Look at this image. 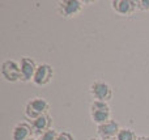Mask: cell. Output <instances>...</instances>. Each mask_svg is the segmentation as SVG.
<instances>
[{
	"mask_svg": "<svg viewBox=\"0 0 149 140\" xmlns=\"http://www.w3.org/2000/svg\"><path fill=\"white\" fill-rule=\"evenodd\" d=\"M86 1L82 0H63L55 4V12L63 18H73L84 10Z\"/></svg>",
	"mask_w": 149,
	"mask_h": 140,
	"instance_id": "6da1fadb",
	"label": "cell"
},
{
	"mask_svg": "<svg viewBox=\"0 0 149 140\" xmlns=\"http://www.w3.org/2000/svg\"><path fill=\"white\" fill-rule=\"evenodd\" d=\"M50 110V104L43 97H34L29 100L25 105L24 114L29 120H34L36 118L41 117L43 114H47Z\"/></svg>",
	"mask_w": 149,
	"mask_h": 140,
	"instance_id": "7a4b0ae2",
	"label": "cell"
},
{
	"mask_svg": "<svg viewBox=\"0 0 149 140\" xmlns=\"http://www.w3.org/2000/svg\"><path fill=\"white\" fill-rule=\"evenodd\" d=\"M89 113H90L92 122L95 123L97 126L111 119V109L109 106V102L94 101L93 100V102L90 104V107H89Z\"/></svg>",
	"mask_w": 149,
	"mask_h": 140,
	"instance_id": "3957f363",
	"label": "cell"
},
{
	"mask_svg": "<svg viewBox=\"0 0 149 140\" xmlns=\"http://www.w3.org/2000/svg\"><path fill=\"white\" fill-rule=\"evenodd\" d=\"M89 93L93 97L94 101H103V102H109L111 101L114 96L113 88L110 84H107L106 81H94L90 84L89 86Z\"/></svg>",
	"mask_w": 149,
	"mask_h": 140,
	"instance_id": "277c9868",
	"label": "cell"
},
{
	"mask_svg": "<svg viewBox=\"0 0 149 140\" xmlns=\"http://www.w3.org/2000/svg\"><path fill=\"white\" fill-rule=\"evenodd\" d=\"M1 76L5 81L8 83H17L21 81V70H20V63H17L13 59H7L1 63V68H0Z\"/></svg>",
	"mask_w": 149,
	"mask_h": 140,
	"instance_id": "5b68a950",
	"label": "cell"
},
{
	"mask_svg": "<svg viewBox=\"0 0 149 140\" xmlns=\"http://www.w3.org/2000/svg\"><path fill=\"white\" fill-rule=\"evenodd\" d=\"M54 77V68L49 63H41L38 64L36 71V75L33 79V84L37 86H45L49 85Z\"/></svg>",
	"mask_w": 149,
	"mask_h": 140,
	"instance_id": "8992f818",
	"label": "cell"
},
{
	"mask_svg": "<svg viewBox=\"0 0 149 140\" xmlns=\"http://www.w3.org/2000/svg\"><path fill=\"white\" fill-rule=\"evenodd\" d=\"M37 62L30 56H22L20 60V70H21V81L22 83H30L33 81L34 75L37 71Z\"/></svg>",
	"mask_w": 149,
	"mask_h": 140,
	"instance_id": "52a82bcc",
	"label": "cell"
},
{
	"mask_svg": "<svg viewBox=\"0 0 149 140\" xmlns=\"http://www.w3.org/2000/svg\"><path fill=\"white\" fill-rule=\"evenodd\" d=\"M120 128H122L120 125H119L115 119H110V120H107V122L102 123V125L97 126V135L101 140L114 139L118 136Z\"/></svg>",
	"mask_w": 149,
	"mask_h": 140,
	"instance_id": "ba28073f",
	"label": "cell"
},
{
	"mask_svg": "<svg viewBox=\"0 0 149 140\" xmlns=\"http://www.w3.org/2000/svg\"><path fill=\"white\" fill-rule=\"evenodd\" d=\"M111 8L115 13H118L119 16H132L135 15V12L137 9V1L135 0H113L110 3Z\"/></svg>",
	"mask_w": 149,
	"mask_h": 140,
	"instance_id": "9c48e42d",
	"label": "cell"
},
{
	"mask_svg": "<svg viewBox=\"0 0 149 140\" xmlns=\"http://www.w3.org/2000/svg\"><path fill=\"white\" fill-rule=\"evenodd\" d=\"M33 134L34 130L30 123L18 122L13 127L12 132H10V138H12V140H29L30 138H33Z\"/></svg>",
	"mask_w": 149,
	"mask_h": 140,
	"instance_id": "30bf717a",
	"label": "cell"
},
{
	"mask_svg": "<svg viewBox=\"0 0 149 140\" xmlns=\"http://www.w3.org/2000/svg\"><path fill=\"white\" fill-rule=\"evenodd\" d=\"M30 125L34 130V134L41 136L43 132L52 128V117L47 113V114H43L41 117L36 118L34 120H30Z\"/></svg>",
	"mask_w": 149,
	"mask_h": 140,
	"instance_id": "8fae6325",
	"label": "cell"
},
{
	"mask_svg": "<svg viewBox=\"0 0 149 140\" xmlns=\"http://www.w3.org/2000/svg\"><path fill=\"white\" fill-rule=\"evenodd\" d=\"M137 138H139V136L136 135V132H135L132 128L122 127L118 136H116V140H137Z\"/></svg>",
	"mask_w": 149,
	"mask_h": 140,
	"instance_id": "7c38bea8",
	"label": "cell"
},
{
	"mask_svg": "<svg viewBox=\"0 0 149 140\" xmlns=\"http://www.w3.org/2000/svg\"><path fill=\"white\" fill-rule=\"evenodd\" d=\"M56 138H58V132L54 130V128H51V130H49V131L42 134V135L38 138V140H56Z\"/></svg>",
	"mask_w": 149,
	"mask_h": 140,
	"instance_id": "4fadbf2b",
	"label": "cell"
},
{
	"mask_svg": "<svg viewBox=\"0 0 149 140\" xmlns=\"http://www.w3.org/2000/svg\"><path fill=\"white\" fill-rule=\"evenodd\" d=\"M56 140H74V138L70 131H60V132H58Z\"/></svg>",
	"mask_w": 149,
	"mask_h": 140,
	"instance_id": "5bb4252c",
	"label": "cell"
},
{
	"mask_svg": "<svg viewBox=\"0 0 149 140\" xmlns=\"http://www.w3.org/2000/svg\"><path fill=\"white\" fill-rule=\"evenodd\" d=\"M137 9L141 12H149V0H137Z\"/></svg>",
	"mask_w": 149,
	"mask_h": 140,
	"instance_id": "9a60e30c",
	"label": "cell"
},
{
	"mask_svg": "<svg viewBox=\"0 0 149 140\" xmlns=\"http://www.w3.org/2000/svg\"><path fill=\"white\" fill-rule=\"evenodd\" d=\"M137 140H149V136H147V135H141V136H139V138H137Z\"/></svg>",
	"mask_w": 149,
	"mask_h": 140,
	"instance_id": "2e32d148",
	"label": "cell"
},
{
	"mask_svg": "<svg viewBox=\"0 0 149 140\" xmlns=\"http://www.w3.org/2000/svg\"><path fill=\"white\" fill-rule=\"evenodd\" d=\"M88 140H101V139L100 138H89Z\"/></svg>",
	"mask_w": 149,
	"mask_h": 140,
	"instance_id": "e0dca14e",
	"label": "cell"
},
{
	"mask_svg": "<svg viewBox=\"0 0 149 140\" xmlns=\"http://www.w3.org/2000/svg\"><path fill=\"white\" fill-rule=\"evenodd\" d=\"M29 140H38V139H37V138H34V136H33V138H30Z\"/></svg>",
	"mask_w": 149,
	"mask_h": 140,
	"instance_id": "ac0fdd59",
	"label": "cell"
},
{
	"mask_svg": "<svg viewBox=\"0 0 149 140\" xmlns=\"http://www.w3.org/2000/svg\"><path fill=\"white\" fill-rule=\"evenodd\" d=\"M107 140H116V138H114V139H107Z\"/></svg>",
	"mask_w": 149,
	"mask_h": 140,
	"instance_id": "d6986e66",
	"label": "cell"
}]
</instances>
